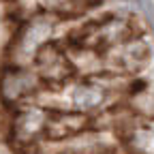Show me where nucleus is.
<instances>
[{
	"instance_id": "nucleus-2",
	"label": "nucleus",
	"mask_w": 154,
	"mask_h": 154,
	"mask_svg": "<svg viewBox=\"0 0 154 154\" xmlns=\"http://www.w3.org/2000/svg\"><path fill=\"white\" fill-rule=\"evenodd\" d=\"M11 111L9 118V139L19 150H32L45 141V128L51 109L41 103H26Z\"/></svg>"
},
{
	"instance_id": "nucleus-5",
	"label": "nucleus",
	"mask_w": 154,
	"mask_h": 154,
	"mask_svg": "<svg viewBox=\"0 0 154 154\" xmlns=\"http://www.w3.org/2000/svg\"><path fill=\"white\" fill-rule=\"evenodd\" d=\"M90 128H92V116L69 111V109H51L43 143H54V146L64 143Z\"/></svg>"
},
{
	"instance_id": "nucleus-1",
	"label": "nucleus",
	"mask_w": 154,
	"mask_h": 154,
	"mask_svg": "<svg viewBox=\"0 0 154 154\" xmlns=\"http://www.w3.org/2000/svg\"><path fill=\"white\" fill-rule=\"evenodd\" d=\"M60 24V19L49 13H34L17 28L13 41L9 45V62L30 66L34 56L47 43L54 41V32Z\"/></svg>"
},
{
	"instance_id": "nucleus-3",
	"label": "nucleus",
	"mask_w": 154,
	"mask_h": 154,
	"mask_svg": "<svg viewBox=\"0 0 154 154\" xmlns=\"http://www.w3.org/2000/svg\"><path fill=\"white\" fill-rule=\"evenodd\" d=\"M43 92V84L32 66L5 62L0 69V103L7 109L34 103Z\"/></svg>"
},
{
	"instance_id": "nucleus-4",
	"label": "nucleus",
	"mask_w": 154,
	"mask_h": 154,
	"mask_svg": "<svg viewBox=\"0 0 154 154\" xmlns=\"http://www.w3.org/2000/svg\"><path fill=\"white\" fill-rule=\"evenodd\" d=\"M30 66L38 75V79L43 84V90H60L62 86H66L71 79L77 77L71 58L66 56L62 43H58V41L47 43L34 56Z\"/></svg>"
}]
</instances>
